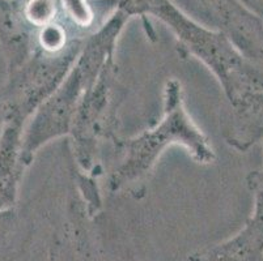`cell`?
Here are the masks:
<instances>
[{
	"label": "cell",
	"instance_id": "cell-1",
	"mask_svg": "<svg viewBox=\"0 0 263 261\" xmlns=\"http://www.w3.org/2000/svg\"><path fill=\"white\" fill-rule=\"evenodd\" d=\"M111 8L134 16L151 14L169 26L185 55L197 57L214 73L226 105L241 106L263 97V67L246 59L215 29L203 26L171 0H107Z\"/></svg>",
	"mask_w": 263,
	"mask_h": 261
},
{
	"label": "cell",
	"instance_id": "cell-2",
	"mask_svg": "<svg viewBox=\"0 0 263 261\" xmlns=\"http://www.w3.org/2000/svg\"><path fill=\"white\" fill-rule=\"evenodd\" d=\"M117 162L109 176V190H131L147 179L164 152L182 147L199 165L216 159L212 144L186 110L181 81L171 78L164 86V114L154 128L130 138H117Z\"/></svg>",
	"mask_w": 263,
	"mask_h": 261
},
{
	"label": "cell",
	"instance_id": "cell-3",
	"mask_svg": "<svg viewBox=\"0 0 263 261\" xmlns=\"http://www.w3.org/2000/svg\"><path fill=\"white\" fill-rule=\"evenodd\" d=\"M126 12L117 9L109 20L89 34L80 55L54 94L34 112L23 137L21 161L30 165L38 149L51 140L70 135L81 98L101 73L105 64L114 57L117 41L130 20Z\"/></svg>",
	"mask_w": 263,
	"mask_h": 261
},
{
	"label": "cell",
	"instance_id": "cell-4",
	"mask_svg": "<svg viewBox=\"0 0 263 261\" xmlns=\"http://www.w3.org/2000/svg\"><path fill=\"white\" fill-rule=\"evenodd\" d=\"M84 42L85 39L79 41L58 52L37 47L25 63L9 71L8 83L0 92V122L24 126L61 86Z\"/></svg>",
	"mask_w": 263,
	"mask_h": 261
},
{
	"label": "cell",
	"instance_id": "cell-5",
	"mask_svg": "<svg viewBox=\"0 0 263 261\" xmlns=\"http://www.w3.org/2000/svg\"><path fill=\"white\" fill-rule=\"evenodd\" d=\"M117 68L111 57L81 98L71 127L75 159L81 171L87 174H90L97 164L100 144L106 138L113 143L118 138L117 112L122 93Z\"/></svg>",
	"mask_w": 263,
	"mask_h": 261
},
{
	"label": "cell",
	"instance_id": "cell-6",
	"mask_svg": "<svg viewBox=\"0 0 263 261\" xmlns=\"http://www.w3.org/2000/svg\"><path fill=\"white\" fill-rule=\"evenodd\" d=\"M205 18L241 55L263 67V20L240 0H198Z\"/></svg>",
	"mask_w": 263,
	"mask_h": 261
},
{
	"label": "cell",
	"instance_id": "cell-7",
	"mask_svg": "<svg viewBox=\"0 0 263 261\" xmlns=\"http://www.w3.org/2000/svg\"><path fill=\"white\" fill-rule=\"evenodd\" d=\"M246 184L253 193V212L232 238L197 251L189 261H263V170L252 171Z\"/></svg>",
	"mask_w": 263,
	"mask_h": 261
},
{
	"label": "cell",
	"instance_id": "cell-8",
	"mask_svg": "<svg viewBox=\"0 0 263 261\" xmlns=\"http://www.w3.org/2000/svg\"><path fill=\"white\" fill-rule=\"evenodd\" d=\"M220 129L226 143L238 152L263 141V97L241 106L224 105Z\"/></svg>",
	"mask_w": 263,
	"mask_h": 261
},
{
	"label": "cell",
	"instance_id": "cell-9",
	"mask_svg": "<svg viewBox=\"0 0 263 261\" xmlns=\"http://www.w3.org/2000/svg\"><path fill=\"white\" fill-rule=\"evenodd\" d=\"M24 126L7 123L0 137V210L15 204L25 165L21 161Z\"/></svg>",
	"mask_w": 263,
	"mask_h": 261
},
{
	"label": "cell",
	"instance_id": "cell-10",
	"mask_svg": "<svg viewBox=\"0 0 263 261\" xmlns=\"http://www.w3.org/2000/svg\"><path fill=\"white\" fill-rule=\"evenodd\" d=\"M63 13L76 28H90L95 21V12L88 0H61Z\"/></svg>",
	"mask_w": 263,
	"mask_h": 261
},
{
	"label": "cell",
	"instance_id": "cell-11",
	"mask_svg": "<svg viewBox=\"0 0 263 261\" xmlns=\"http://www.w3.org/2000/svg\"><path fill=\"white\" fill-rule=\"evenodd\" d=\"M248 9L263 20V0H240Z\"/></svg>",
	"mask_w": 263,
	"mask_h": 261
}]
</instances>
